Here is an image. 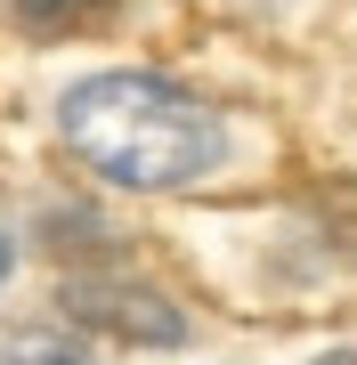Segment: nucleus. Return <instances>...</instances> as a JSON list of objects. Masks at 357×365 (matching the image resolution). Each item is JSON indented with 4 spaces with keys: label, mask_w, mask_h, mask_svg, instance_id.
I'll return each instance as SVG.
<instances>
[{
    "label": "nucleus",
    "mask_w": 357,
    "mask_h": 365,
    "mask_svg": "<svg viewBox=\"0 0 357 365\" xmlns=\"http://www.w3.org/2000/svg\"><path fill=\"white\" fill-rule=\"evenodd\" d=\"M57 130L98 179L138 187V195H171V187L212 179L227 155V130L203 98L155 73H90L57 98Z\"/></svg>",
    "instance_id": "obj_1"
},
{
    "label": "nucleus",
    "mask_w": 357,
    "mask_h": 365,
    "mask_svg": "<svg viewBox=\"0 0 357 365\" xmlns=\"http://www.w3.org/2000/svg\"><path fill=\"white\" fill-rule=\"evenodd\" d=\"M66 317H81L90 333L130 341V349H171V341H187V317L146 276H122V268H73L66 276Z\"/></svg>",
    "instance_id": "obj_2"
},
{
    "label": "nucleus",
    "mask_w": 357,
    "mask_h": 365,
    "mask_svg": "<svg viewBox=\"0 0 357 365\" xmlns=\"http://www.w3.org/2000/svg\"><path fill=\"white\" fill-rule=\"evenodd\" d=\"M0 365H90V341L66 325H16L0 341Z\"/></svg>",
    "instance_id": "obj_3"
},
{
    "label": "nucleus",
    "mask_w": 357,
    "mask_h": 365,
    "mask_svg": "<svg viewBox=\"0 0 357 365\" xmlns=\"http://www.w3.org/2000/svg\"><path fill=\"white\" fill-rule=\"evenodd\" d=\"M106 16H114V0H16V25L25 33H90Z\"/></svg>",
    "instance_id": "obj_4"
},
{
    "label": "nucleus",
    "mask_w": 357,
    "mask_h": 365,
    "mask_svg": "<svg viewBox=\"0 0 357 365\" xmlns=\"http://www.w3.org/2000/svg\"><path fill=\"white\" fill-rule=\"evenodd\" d=\"M9 260H16V244H9V227H0V284H9Z\"/></svg>",
    "instance_id": "obj_5"
},
{
    "label": "nucleus",
    "mask_w": 357,
    "mask_h": 365,
    "mask_svg": "<svg viewBox=\"0 0 357 365\" xmlns=\"http://www.w3.org/2000/svg\"><path fill=\"white\" fill-rule=\"evenodd\" d=\"M317 365H357V349H325V357H317Z\"/></svg>",
    "instance_id": "obj_6"
},
{
    "label": "nucleus",
    "mask_w": 357,
    "mask_h": 365,
    "mask_svg": "<svg viewBox=\"0 0 357 365\" xmlns=\"http://www.w3.org/2000/svg\"><path fill=\"white\" fill-rule=\"evenodd\" d=\"M252 9H284V0H252Z\"/></svg>",
    "instance_id": "obj_7"
}]
</instances>
